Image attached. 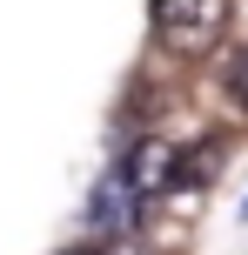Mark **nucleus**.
Wrapping results in <instances>:
<instances>
[{
    "label": "nucleus",
    "mask_w": 248,
    "mask_h": 255,
    "mask_svg": "<svg viewBox=\"0 0 248 255\" xmlns=\"http://www.w3.org/2000/svg\"><path fill=\"white\" fill-rule=\"evenodd\" d=\"M242 222H248V202H242Z\"/></svg>",
    "instance_id": "nucleus-6"
},
{
    "label": "nucleus",
    "mask_w": 248,
    "mask_h": 255,
    "mask_svg": "<svg viewBox=\"0 0 248 255\" xmlns=\"http://www.w3.org/2000/svg\"><path fill=\"white\" fill-rule=\"evenodd\" d=\"M134 222H141V195L121 175H107L94 188V208H87V242H121V235H134Z\"/></svg>",
    "instance_id": "nucleus-3"
},
{
    "label": "nucleus",
    "mask_w": 248,
    "mask_h": 255,
    "mask_svg": "<svg viewBox=\"0 0 248 255\" xmlns=\"http://www.w3.org/2000/svg\"><path fill=\"white\" fill-rule=\"evenodd\" d=\"M215 168H222V141H201V148H188L181 161H174V188H208L215 181Z\"/></svg>",
    "instance_id": "nucleus-4"
},
{
    "label": "nucleus",
    "mask_w": 248,
    "mask_h": 255,
    "mask_svg": "<svg viewBox=\"0 0 248 255\" xmlns=\"http://www.w3.org/2000/svg\"><path fill=\"white\" fill-rule=\"evenodd\" d=\"M228 101H235V108H248V54H235V61H228Z\"/></svg>",
    "instance_id": "nucleus-5"
},
{
    "label": "nucleus",
    "mask_w": 248,
    "mask_h": 255,
    "mask_svg": "<svg viewBox=\"0 0 248 255\" xmlns=\"http://www.w3.org/2000/svg\"><path fill=\"white\" fill-rule=\"evenodd\" d=\"M174 161H181V148L148 134V141H134V148H128V161H121L114 175L128 181L141 202H155V195H168V188H174Z\"/></svg>",
    "instance_id": "nucleus-2"
},
{
    "label": "nucleus",
    "mask_w": 248,
    "mask_h": 255,
    "mask_svg": "<svg viewBox=\"0 0 248 255\" xmlns=\"http://www.w3.org/2000/svg\"><path fill=\"white\" fill-rule=\"evenodd\" d=\"M228 0H155L148 7V27H155V40L168 54H208V47H222V34H228Z\"/></svg>",
    "instance_id": "nucleus-1"
}]
</instances>
